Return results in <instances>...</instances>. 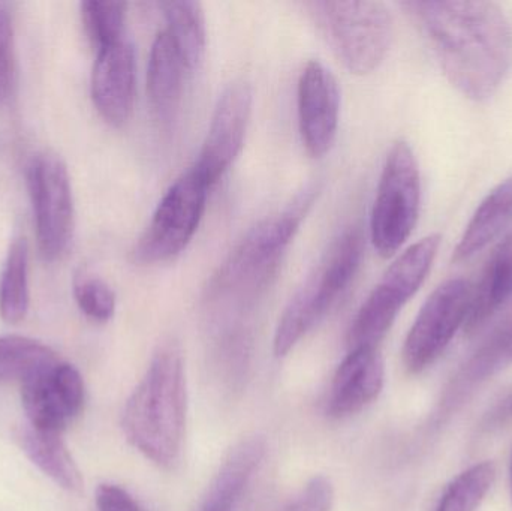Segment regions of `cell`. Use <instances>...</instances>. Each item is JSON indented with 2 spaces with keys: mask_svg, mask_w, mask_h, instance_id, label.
Listing matches in <instances>:
<instances>
[{
  "mask_svg": "<svg viewBox=\"0 0 512 511\" xmlns=\"http://www.w3.org/2000/svg\"><path fill=\"white\" fill-rule=\"evenodd\" d=\"M442 71L460 93L486 101L510 71L512 30L498 3L469 0L403 2Z\"/></svg>",
  "mask_w": 512,
  "mask_h": 511,
  "instance_id": "6da1fadb",
  "label": "cell"
},
{
  "mask_svg": "<svg viewBox=\"0 0 512 511\" xmlns=\"http://www.w3.org/2000/svg\"><path fill=\"white\" fill-rule=\"evenodd\" d=\"M188 419L185 357L176 339L156 348L143 380L126 401L122 429L128 443L164 470L179 462Z\"/></svg>",
  "mask_w": 512,
  "mask_h": 511,
  "instance_id": "7a4b0ae2",
  "label": "cell"
},
{
  "mask_svg": "<svg viewBox=\"0 0 512 511\" xmlns=\"http://www.w3.org/2000/svg\"><path fill=\"white\" fill-rule=\"evenodd\" d=\"M319 191L316 183L306 186L282 210L252 227L213 275L210 296L243 300L264 290L276 275Z\"/></svg>",
  "mask_w": 512,
  "mask_h": 511,
  "instance_id": "3957f363",
  "label": "cell"
},
{
  "mask_svg": "<svg viewBox=\"0 0 512 511\" xmlns=\"http://www.w3.org/2000/svg\"><path fill=\"white\" fill-rule=\"evenodd\" d=\"M364 239L360 228L343 231L322 255L286 305L276 332L273 351L276 357L291 353L298 342L315 329L351 287L360 270Z\"/></svg>",
  "mask_w": 512,
  "mask_h": 511,
  "instance_id": "277c9868",
  "label": "cell"
},
{
  "mask_svg": "<svg viewBox=\"0 0 512 511\" xmlns=\"http://www.w3.org/2000/svg\"><path fill=\"white\" fill-rule=\"evenodd\" d=\"M307 14L339 57L358 75L379 68L393 41V17L381 2H307Z\"/></svg>",
  "mask_w": 512,
  "mask_h": 511,
  "instance_id": "5b68a950",
  "label": "cell"
},
{
  "mask_svg": "<svg viewBox=\"0 0 512 511\" xmlns=\"http://www.w3.org/2000/svg\"><path fill=\"white\" fill-rule=\"evenodd\" d=\"M441 236L430 234L409 246L382 276L358 309L346 336L349 351L376 348L390 332L403 306L426 281L441 246Z\"/></svg>",
  "mask_w": 512,
  "mask_h": 511,
  "instance_id": "8992f818",
  "label": "cell"
},
{
  "mask_svg": "<svg viewBox=\"0 0 512 511\" xmlns=\"http://www.w3.org/2000/svg\"><path fill=\"white\" fill-rule=\"evenodd\" d=\"M421 179L409 143L394 141L382 167L370 215V239L382 258H390L411 237L420 213Z\"/></svg>",
  "mask_w": 512,
  "mask_h": 511,
  "instance_id": "52a82bcc",
  "label": "cell"
},
{
  "mask_svg": "<svg viewBox=\"0 0 512 511\" xmlns=\"http://www.w3.org/2000/svg\"><path fill=\"white\" fill-rule=\"evenodd\" d=\"M210 189L194 167L183 173L159 201L132 252L134 260L141 264H159L182 254L203 221Z\"/></svg>",
  "mask_w": 512,
  "mask_h": 511,
  "instance_id": "ba28073f",
  "label": "cell"
},
{
  "mask_svg": "<svg viewBox=\"0 0 512 511\" xmlns=\"http://www.w3.org/2000/svg\"><path fill=\"white\" fill-rule=\"evenodd\" d=\"M27 189L39 251L45 260H57L65 254L74 233L71 179L60 156L51 152L33 155L27 165Z\"/></svg>",
  "mask_w": 512,
  "mask_h": 511,
  "instance_id": "9c48e42d",
  "label": "cell"
},
{
  "mask_svg": "<svg viewBox=\"0 0 512 511\" xmlns=\"http://www.w3.org/2000/svg\"><path fill=\"white\" fill-rule=\"evenodd\" d=\"M474 285L456 278L439 285L418 312L403 345V363L411 374H420L436 362L465 326Z\"/></svg>",
  "mask_w": 512,
  "mask_h": 511,
  "instance_id": "30bf717a",
  "label": "cell"
},
{
  "mask_svg": "<svg viewBox=\"0 0 512 511\" xmlns=\"http://www.w3.org/2000/svg\"><path fill=\"white\" fill-rule=\"evenodd\" d=\"M252 105L254 90L245 78L231 81L219 96L206 140L194 164L210 188L225 176L242 153Z\"/></svg>",
  "mask_w": 512,
  "mask_h": 511,
  "instance_id": "8fae6325",
  "label": "cell"
},
{
  "mask_svg": "<svg viewBox=\"0 0 512 511\" xmlns=\"http://www.w3.org/2000/svg\"><path fill=\"white\" fill-rule=\"evenodd\" d=\"M340 105L342 95L333 72L319 60L307 62L298 78L297 108L301 141L312 158H324L333 147Z\"/></svg>",
  "mask_w": 512,
  "mask_h": 511,
  "instance_id": "7c38bea8",
  "label": "cell"
},
{
  "mask_svg": "<svg viewBox=\"0 0 512 511\" xmlns=\"http://www.w3.org/2000/svg\"><path fill=\"white\" fill-rule=\"evenodd\" d=\"M90 92L105 122L116 128L128 122L135 101V51L128 39L96 51Z\"/></svg>",
  "mask_w": 512,
  "mask_h": 511,
  "instance_id": "4fadbf2b",
  "label": "cell"
},
{
  "mask_svg": "<svg viewBox=\"0 0 512 511\" xmlns=\"http://www.w3.org/2000/svg\"><path fill=\"white\" fill-rule=\"evenodd\" d=\"M384 383V360L379 351L351 350L334 372L325 411L333 419L354 416L378 399Z\"/></svg>",
  "mask_w": 512,
  "mask_h": 511,
  "instance_id": "5bb4252c",
  "label": "cell"
},
{
  "mask_svg": "<svg viewBox=\"0 0 512 511\" xmlns=\"http://www.w3.org/2000/svg\"><path fill=\"white\" fill-rule=\"evenodd\" d=\"M189 75L167 30L156 35L147 65V98L153 116L161 125L170 126L182 104L185 78Z\"/></svg>",
  "mask_w": 512,
  "mask_h": 511,
  "instance_id": "9a60e30c",
  "label": "cell"
},
{
  "mask_svg": "<svg viewBox=\"0 0 512 511\" xmlns=\"http://www.w3.org/2000/svg\"><path fill=\"white\" fill-rule=\"evenodd\" d=\"M512 297V231L490 255L483 275L472 293L471 306L465 321L468 335L480 330L493 315L498 314Z\"/></svg>",
  "mask_w": 512,
  "mask_h": 511,
  "instance_id": "2e32d148",
  "label": "cell"
},
{
  "mask_svg": "<svg viewBox=\"0 0 512 511\" xmlns=\"http://www.w3.org/2000/svg\"><path fill=\"white\" fill-rule=\"evenodd\" d=\"M15 440L27 459L59 488L72 494L83 491L80 468L59 432L41 431L27 423L17 429Z\"/></svg>",
  "mask_w": 512,
  "mask_h": 511,
  "instance_id": "e0dca14e",
  "label": "cell"
},
{
  "mask_svg": "<svg viewBox=\"0 0 512 511\" xmlns=\"http://www.w3.org/2000/svg\"><path fill=\"white\" fill-rule=\"evenodd\" d=\"M512 224V176L499 183L475 210L456 251L453 261L471 260L492 245Z\"/></svg>",
  "mask_w": 512,
  "mask_h": 511,
  "instance_id": "ac0fdd59",
  "label": "cell"
},
{
  "mask_svg": "<svg viewBox=\"0 0 512 511\" xmlns=\"http://www.w3.org/2000/svg\"><path fill=\"white\" fill-rule=\"evenodd\" d=\"M167 21V32L189 74H194L207 48L206 14L200 2L180 0L161 3Z\"/></svg>",
  "mask_w": 512,
  "mask_h": 511,
  "instance_id": "d6986e66",
  "label": "cell"
},
{
  "mask_svg": "<svg viewBox=\"0 0 512 511\" xmlns=\"http://www.w3.org/2000/svg\"><path fill=\"white\" fill-rule=\"evenodd\" d=\"M512 357L508 350L507 330L498 333L492 341L487 342L453 378L444 396L442 411L450 416L460 405L465 404L472 392L496 372L511 365Z\"/></svg>",
  "mask_w": 512,
  "mask_h": 511,
  "instance_id": "ffe728a7",
  "label": "cell"
},
{
  "mask_svg": "<svg viewBox=\"0 0 512 511\" xmlns=\"http://www.w3.org/2000/svg\"><path fill=\"white\" fill-rule=\"evenodd\" d=\"M29 305V245L24 237H17L9 245L0 273V317L8 324L21 323Z\"/></svg>",
  "mask_w": 512,
  "mask_h": 511,
  "instance_id": "44dd1931",
  "label": "cell"
},
{
  "mask_svg": "<svg viewBox=\"0 0 512 511\" xmlns=\"http://www.w3.org/2000/svg\"><path fill=\"white\" fill-rule=\"evenodd\" d=\"M47 345L26 336H0V383L24 381L59 363Z\"/></svg>",
  "mask_w": 512,
  "mask_h": 511,
  "instance_id": "7402d4cb",
  "label": "cell"
},
{
  "mask_svg": "<svg viewBox=\"0 0 512 511\" xmlns=\"http://www.w3.org/2000/svg\"><path fill=\"white\" fill-rule=\"evenodd\" d=\"M53 368L21 381V404L30 426L62 434L71 419L63 410L51 384L50 372Z\"/></svg>",
  "mask_w": 512,
  "mask_h": 511,
  "instance_id": "603a6c76",
  "label": "cell"
},
{
  "mask_svg": "<svg viewBox=\"0 0 512 511\" xmlns=\"http://www.w3.org/2000/svg\"><path fill=\"white\" fill-rule=\"evenodd\" d=\"M495 479L496 468L492 462L474 465L448 486L436 511H477Z\"/></svg>",
  "mask_w": 512,
  "mask_h": 511,
  "instance_id": "cb8c5ba5",
  "label": "cell"
},
{
  "mask_svg": "<svg viewBox=\"0 0 512 511\" xmlns=\"http://www.w3.org/2000/svg\"><path fill=\"white\" fill-rule=\"evenodd\" d=\"M126 9L123 2L81 3V20L96 51L125 38Z\"/></svg>",
  "mask_w": 512,
  "mask_h": 511,
  "instance_id": "d4e9b609",
  "label": "cell"
},
{
  "mask_svg": "<svg viewBox=\"0 0 512 511\" xmlns=\"http://www.w3.org/2000/svg\"><path fill=\"white\" fill-rule=\"evenodd\" d=\"M74 297L80 311L96 323H107L116 312V294L98 276L81 273L74 281Z\"/></svg>",
  "mask_w": 512,
  "mask_h": 511,
  "instance_id": "484cf974",
  "label": "cell"
},
{
  "mask_svg": "<svg viewBox=\"0 0 512 511\" xmlns=\"http://www.w3.org/2000/svg\"><path fill=\"white\" fill-rule=\"evenodd\" d=\"M54 392L69 419H74L83 410L86 387L83 377L71 363L59 362L50 372Z\"/></svg>",
  "mask_w": 512,
  "mask_h": 511,
  "instance_id": "4316f807",
  "label": "cell"
},
{
  "mask_svg": "<svg viewBox=\"0 0 512 511\" xmlns=\"http://www.w3.org/2000/svg\"><path fill=\"white\" fill-rule=\"evenodd\" d=\"M333 503V483L328 477L315 476L283 511H331Z\"/></svg>",
  "mask_w": 512,
  "mask_h": 511,
  "instance_id": "83f0119b",
  "label": "cell"
},
{
  "mask_svg": "<svg viewBox=\"0 0 512 511\" xmlns=\"http://www.w3.org/2000/svg\"><path fill=\"white\" fill-rule=\"evenodd\" d=\"M14 77V32L11 18L0 8V104L8 98Z\"/></svg>",
  "mask_w": 512,
  "mask_h": 511,
  "instance_id": "f1b7e54d",
  "label": "cell"
},
{
  "mask_svg": "<svg viewBox=\"0 0 512 511\" xmlns=\"http://www.w3.org/2000/svg\"><path fill=\"white\" fill-rule=\"evenodd\" d=\"M96 507L99 511H144L128 491L111 483L99 486Z\"/></svg>",
  "mask_w": 512,
  "mask_h": 511,
  "instance_id": "f546056e",
  "label": "cell"
},
{
  "mask_svg": "<svg viewBox=\"0 0 512 511\" xmlns=\"http://www.w3.org/2000/svg\"><path fill=\"white\" fill-rule=\"evenodd\" d=\"M512 422V390L505 393L499 401L490 407L481 420L480 429L483 434H493Z\"/></svg>",
  "mask_w": 512,
  "mask_h": 511,
  "instance_id": "4dcf8cb0",
  "label": "cell"
},
{
  "mask_svg": "<svg viewBox=\"0 0 512 511\" xmlns=\"http://www.w3.org/2000/svg\"><path fill=\"white\" fill-rule=\"evenodd\" d=\"M236 507L237 504L228 503V501L221 500V498L206 494L197 511H236Z\"/></svg>",
  "mask_w": 512,
  "mask_h": 511,
  "instance_id": "1f68e13d",
  "label": "cell"
},
{
  "mask_svg": "<svg viewBox=\"0 0 512 511\" xmlns=\"http://www.w3.org/2000/svg\"><path fill=\"white\" fill-rule=\"evenodd\" d=\"M507 341H508V350H510L512 357V327L507 330Z\"/></svg>",
  "mask_w": 512,
  "mask_h": 511,
  "instance_id": "d6a6232c",
  "label": "cell"
},
{
  "mask_svg": "<svg viewBox=\"0 0 512 511\" xmlns=\"http://www.w3.org/2000/svg\"><path fill=\"white\" fill-rule=\"evenodd\" d=\"M510 488H511V500H512V453H511V462H510Z\"/></svg>",
  "mask_w": 512,
  "mask_h": 511,
  "instance_id": "836d02e7",
  "label": "cell"
}]
</instances>
